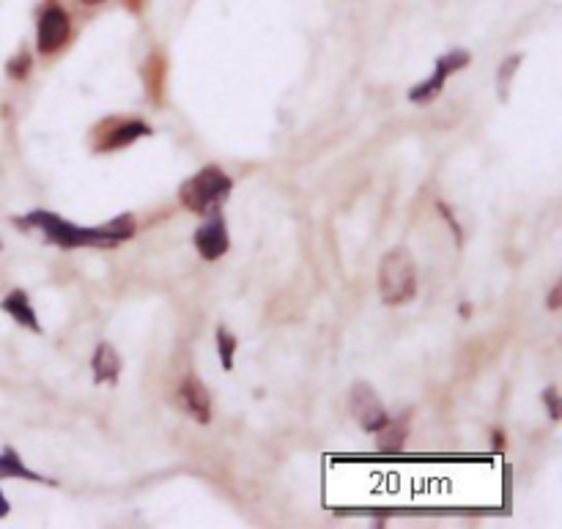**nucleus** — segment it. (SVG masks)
I'll list each match as a JSON object with an SVG mask.
<instances>
[{
	"instance_id": "nucleus-7",
	"label": "nucleus",
	"mask_w": 562,
	"mask_h": 529,
	"mask_svg": "<svg viewBox=\"0 0 562 529\" xmlns=\"http://www.w3.org/2000/svg\"><path fill=\"white\" fill-rule=\"evenodd\" d=\"M195 247L201 253L203 261H217L228 253L231 239H228V228H225L223 214L217 212L212 217H206V223L195 231Z\"/></svg>"
},
{
	"instance_id": "nucleus-14",
	"label": "nucleus",
	"mask_w": 562,
	"mask_h": 529,
	"mask_svg": "<svg viewBox=\"0 0 562 529\" xmlns=\"http://www.w3.org/2000/svg\"><path fill=\"white\" fill-rule=\"evenodd\" d=\"M521 61H524V55H510V58H505V64L499 66V72H497V88H499V99H502V102L508 99L510 80H513V75L519 72Z\"/></svg>"
},
{
	"instance_id": "nucleus-4",
	"label": "nucleus",
	"mask_w": 562,
	"mask_h": 529,
	"mask_svg": "<svg viewBox=\"0 0 562 529\" xmlns=\"http://www.w3.org/2000/svg\"><path fill=\"white\" fill-rule=\"evenodd\" d=\"M349 409L351 417L357 420L365 434H376L384 425L390 423V414L384 409L382 398L376 395L368 381H357L349 392Z\"/></svg>"
},
{
	"instance_id": "nucleus-20",
	"label": "nucleus",
	"mask_w": 562,
	"mask_h": 529,
	"mask_svg": "<svg viewBox=\"0 0 562 529\" xmlns=\"http://www.w3.org/2000/svg\"><path fill=\"white\" fill-rule=\"evenodd\" d=\"M85 6H99V3H105V0H83Z\"/></svg>"
},
{
	"instance_id": "nucleus-11",
	"label": "nucleus",
	"mask_w": 562,
	"mask_h": 529,
	"mask_svg": "<svg viewBox=\"0 0 562 529\" xmlns=\"http://www.w3.org/2000/svg\"><path fill=\"white\" fill-rule=\"evenodd\" d=\"M3 307V313H9L17 324H22L25 329H31V332H42V324H39V318H36V310H33L31 299L25 291H11L9 297L0 302Z\"/></svg>"
},
{
	"instance_id": "nucleus-16",
	"label": "nucleus",
	"mask_w": 562,
	"mask_h": 529,
	"mask_svg": "<svg viewBox=\"0 0 562 529\" xmlns=\"http://www.w3.org/2000/svg\"><path fill=\"white\" fill-rule=\"evenodd\" d=\"M31 66H33V58L28 50H22L17 58H11L9 66H6V75L11 77V80H25V77L31 75Z\"/></svg>"
},
{
	"instance_id": "nucleus-18",
	"label": "nucleus",
	"mask_w": 562,
	"mask_h": 529,
	"mask_svg": "<svg viewBox=\"0 0 562 529\" xmlns=\"http://www.w3.org/2000/svg\"><path fill=\"white\" fill-rule=\"evenodd\" d=\"M560 294H562V286L557 283L552 291V297H549V310H560Z\"/></svg>"
},
{
	"instance_id": "nucleus-1",
	"label": "nucleus",
	"mask_w": 562,
	"mask_h": 529,
	"mask_svg": "<svg viewBox=\"0 0 562 529\" xmlns=\"http://www.w3.org/2000/svg\"><path fill=\"white\" fill-rule=\"evenodd\" d=\"M20 225L39 228L47 242L55 244V247H64V250H77V247H118L121 242H129L135 236V217L132 214H121V217L99 225V228H80V225L64 220L61 214L39 209V212H31L28 217H20Z\"/></svg>"
},
{
	"instance_id": "nucleus-10",
	"label": "nucleus",
	"mask_w": 562,
	"mask_h": 529,
	"mask_svg": "<svg viewBox=\"0 0 562 529\" xmlns=\"http://www.w3.org/2000/svg\"><path fill=\"white\" fill-rule=\"evenodd\" d=\"M91 371H94L96 384H116L118 373H121V357L110 343H99L91 360Z\"/></svg>"
},
{
	"instance_id": "nucleus-17",
	"label": "nucleus",
	"mask_w": 562,
	"mask_h": 529,
	"mask_svg": "<svg viewBox=\"0 0 562 529\" xmlns=\"http://www.w3.org/2000/svg\"><path fill=\"white\" fill-rule=\"evenodd\" d=\"M543 403L549 406V417L552 420H560V395H557V387H546L543 392Z\"/></svg>"
},
{
	"instance_id": "nucleus-9",
	"label": "nucleus",
	"mask_w": 562,
	"mask_h": 529,
	"mask_svg": "<svg viewBox=\"0 0 562 529\" xmlns=\"http://www.w3.org/2000/svg\"><path fill=\"white\" fill-rule=\"evenodd\" d=\"M149 135V124H143V121H124V124H116L113 132H107V138L96 146V151H118L129 146V143H135V140L149 138Z\"/></svg>"
},
{
	"instance_id": "nucleus-15",
	"label": "nucleus",
	"mask_w": 562,
	"mask_h": 529,
	"mask_svg": "<svg viewBox=\"0 0 562 529\" xmlns=\"http://www.w3.org/2000/svg\"><path fill=\"white\" fill-rule=\"evenodd\" d=\"M217 351H220V362L225 371H234V354H236V338L225 327L217 329Z\"/></svg>"
},
{
	"instance_id": "nucleus-12",
	"label": "nucleus",
	"mask_w": 562,
	"mask_h": 529,
	"mask_svg": "<svg viewBox=\"0 0 562 529\" xmlns=\"http://www.w3.org/2000/svg\"><path fill=\"white\" fill-rule=\"evenodd\" d=\"M9 477L31 480V483H47V486H58L55 480H47V477H42L39 472H31L14 447H3V453H0V480H9Z\"/></svg>"
},
{
	"instance_id": "nucleus-8",
	"label": "nucleus",
	"mask_w": 562,
	"mask_h": 529,
	"mask_svg": "<svg viewBox=\"0 0 562 529\" xmlns=\"http://www.w3.org/2000/svg\"><path fill=\"white\" fill-rule=\"evenodd\" d=\"M179 406L184 409V414H190L195 423H212V398H209V390L203 387L201 379L187 376L181 381Z\"/></svg>"
},
{
	"instance_id": "nucleus-6",
	"label": "nucleus",
	"mask_w": 562,
	"mask_h": 529,
	"mask_svg": "<svg viewBox=\"0 0 562 529\" xmlns=\"http://www.w3.org/2000/svg\"><path fill=\"white\" fill-rule=\"evenodd\" d=\"M464 66H469L467 50H450V53H445L436 61L434 75L428 77V80H423V83H417L412 91H409V102H414V105H431L436 96L442 94L447 77L461 72Z\"/></svg>"
},
{
	"instance_id": "nucleus-5",
	"label": "nucleus",
	"mask_w": 562,
	"mask_h": 529,
	"mask_svg": "<svg viewBox=\"0 0 562 529\" xmlns=\"http://www.w3.org/2000/svg\"><path fill=\"white\" fill-rule=\"evenodd\" d=\"M69 33H72V22L69 14L61 3H47L39 14V25H36V50L42 55L58 53L66 42H69Z\"/></svg>"
},
{
	"instance_id": "nucleus-2",
	"label": "nucleus",
	"mask_w": 562,
	"mask_h": 529,
	"mask_svg": "<svg viewBox=\"0 0 562 529\" xmlns=\"http://www.w3.org/2000/svg\"><path fill=\"white\" fill-rule=\"evenodd\" d=\"M234 190V181L217 165H206L195 176L184 181L179 187V201L187 212L198 217H212L223 209L225 198Z\"/></svg>"
},
{
	"instance_id": "nucleus-19",
	"label": "nucleus",
	"mask_w": 562,
	"mask_h": 529,
	"mask_svg": "<svg viewBox=\"0 0 562 529\" xmlns=\"http://www.w3.org/2000/svg\"><path fill=\"white\" fill-rule=\"evenodd\" d=\"M11 513V505H9V499H6V494L0 491V519H6Z\"/></svg>"
},
{
	"instance_id": "nucleus-13",
	"label": "nucleus",
	"mask_w": 562,
	"mask_h": 529,
	"mask_svg": "<svg viewBox=\"0 0 562 529\" xmlns=\"http://www.w3.org/2000/svg\"><path fill=\"white\" fill-rule=\"evenodd\" d=\"M409 434V414H403L401 420H393L390 417V423L384 425L382 431H376L379 436V453H398L403 447V439Z\"/></svg>"
},
{
	"instance_id": "nucleus-3",
	"label": "nucleus",
	"mask_w": 562,
	"mask_h": 529,
	"mask_svg": "<svg viewBox=\"0 0 562 529\" xmlns=\"http://www.w3.org/2000/svg\"><path fill=\"white\" fill-rule=\"evenodd\" d=\"M379 294L387 307H401L417 297V264L406 247H395L382 258Z\"/></svg>"
}]
</instances>
